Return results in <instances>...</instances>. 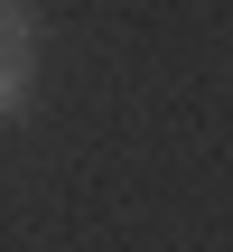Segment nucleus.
<instances>
[{"label":"nucleus","instance_id":"obj_1","mask_svg":"<svg viewBox=\"0 0 233 252\" xmlns=\"http://www.w3.org/2000/svg\"><path fill=\"white\" fill-rule=\"evenodd\" d=\"M0 65L37 75V9L28 0H0Z\"/></svg>","mask_w":233,"mask_h":252},{"label":"nucleus","instance_id":"obj_2","mask_svg":"<svg viewBox=\"0 0 233 252\" xmlns=\"http://www.w3.org/2000/svg\"><path fill=\"white\" fill-rule=\"evenodd\" d=\"M28 84H37V75H19V65H0V122H28Z\"/></svg>","mask_w":233,"mask_h":252}]
</instances>
